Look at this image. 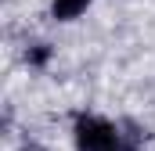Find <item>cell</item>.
Wrapping results in <instances>:
<instances>
[{"label":"cell","instance_id":"1","mask_svg":"<svg viewBox=\"0 0 155 151\" xmlns=\"http://www.w3.org/2000/svg\"><path fill=\"white\" fill-rule=\"evenodd\" d=\"M76 151H123L119 126L97 119V115H79L76 119Z\"/></svg>","mask_w":155,"mask_h":151},{"label":"cell","instance_id":"4","mask_svg":"<svg viewBox=\"0 0 155 151\" xmlns=\"http://www.w3.org/2000/svg\"><path fill=\"white\" fill-rule=\"evenodd\" d=\"M47 58H51V50H47V43H36V47H33V50L25 54V61H29V65H43Z\"/></svg>","mask_w":155,"mask_h":151},{"label":"cell","instance_id":"5","mask_svg":"<svg viewBox=\"0 0 155 151\" xmlns=\"http://www.w3.org/2000/svg\"><path fill=\"white\" fill-rule=\"evenodd\" d=\"M22 151H40V148H36V144H29V148H22Z\"/></svg>","mask_w":155,"mask_h":151},{"label":"cell","instance_id":"3","mask_svg":"<svg viewBox=\"0 0 155 151\" xmlns=\"http://www.w3.org/2000/svg\"><path fill=\"white\" fill-rule=\"evenodd\" d=\"M116 126H119V144H123V151H141V144H144L141 126L137 122H116Z\"/></svg>","mask_w":155,"mask_h":151},{"label":"cell","instance_id":"2","mask_svg":"<svg viewBox=\"0 0 155 151\" xmlns=\"http://www.w3.org/2000/svg\"><path fill=\"white\" fill-rule=\"evenodd\" d=\"M87 7H90V0H54V4H51V14H54L58 22H72V18H79Z\"/></svg>","mask_w":155,"mask_h":151}]
</instances>
